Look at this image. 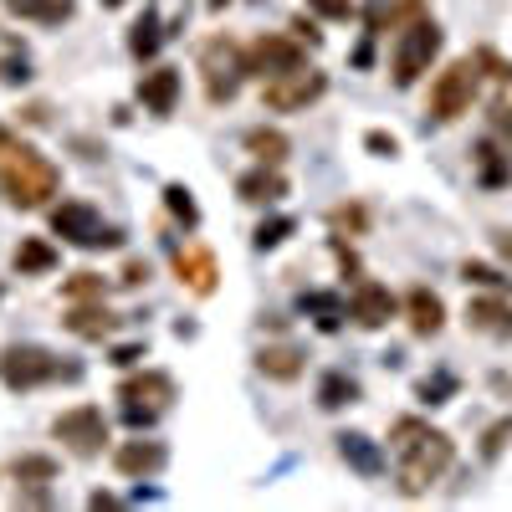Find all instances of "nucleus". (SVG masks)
I'll use <instances>...</instances> for the list:
<instances>
[{"label":"nucleus","instance_id":"4468645a","mask_svg":"<svg viewBox=\"0 0 512 512\" xmlns=\"http://www.w3.org/2000/svg\"><path fill=\"white\" fill-rule=\"evenodd\" d=\"M175 272H180V282H185L195 297H210V292H216V277H221L216 256H210L205 246H180V251H175Z\"/></svg>","mask_w":512,"mask_h":512},{"label":"nucleus","instance_id":"f704fd0d","mask_svg":"<svg viewBox=\"0 0 512 512\" xmlns=\"http://www.w3.org/2000/svg\"><path fill=\"white\" fill-rule=\"evenodd\" d=\"M507 441H512V415H507V420H497V425H492V431L482 436V461H497Z\"/></svg>","mask_w":512,"mask_h":512},{"label":"nucleus","instance_id":"9b49d317","mask_svg":"<svg viewBox=\"0 0 512 512\" xmlns=\"http://www.w3.org/2000/svg\"><path fill=\"white\" fill-rule=\"evenodd\" d=\"M123 405H144V410H169L175 405V379L169 374H159V369H144V374H134V379H123L118 390H113Z\"/></svg>","mask_w":512,"mask_h":512},{"label":"nucleus","instance_id":"ddd939ff","mask_svg":"<svg viewBox=\"0 0 512 512\" xmlns=\"http://www.w3.org/2000/svg\"><path fill=\"white\" fill-rule=\"evenodd\" d=\"M164 461H169V451H164L159 441H123V446L113 451L118 477H134V482L159 477V472H164Z\"/></svg>","mask_w":512,"mask_h":512},{"label":"nucleus","instance_id":"2f4dec72","mask_svg":"<svg viewBox=\"0 0 512 512\" xmlns=\"http://www.w3.org/2000/svg\"><path fill=\"white\" fill-rule=\"evenodd\" d=\"M88 297H103V277L98 272H77L67 282V303H88Z\"/></svg>","mask_w":512,"mask_h":512},{"label":"nucleus","instance_id":"72a5a7b5","mask_svg":"<svg viewBox=\"0 0 512 512\" xmlns=\"http://www.w3.org/2000/svg\"><path fill=\"white\" fill-rule=\"evenodd\" d=\"M328 226L333 231H364L369 216H364V205H338V210H328Z\"/></svg>","mask_w":512,"mask_h":512},{"label":"nucleus","instance_id":"39448f33","mask_svg":"<svg viewBox=\"0 0 512 512\" xmlns=\"http://www.w3.org/2000/svg\"><path fill=\"white\" fill-rule=\"evenodd\" d=\"M436 52H441V26L431 16H410V26H400L395 36V57H390L395 88H415L420 72H431Z\"/></svg>","mask_w":512,"mask_h":512},{"label":"nucleus","instance_id":"4be33fe9","mask_svg":"<svg viewBox=\"0 0 512 512\" xmlns=\"http://www.w3.org/2000/svg\"><path fill=\"white\" fill-rule=\"evenodd\" d=\"M11 267H16L21 277H47V272L57 267V246L41 241V236H26V241L16 246V256H11Z\"/></svg>","mask_w":512,"mask_h":512},{"label":"nucleus","instance_id":"f257e3e1","mask_svg":"<svg viewBox=\"0 0 512 512\" xmlns=\"http://www.w3.org/2000/svg\"><path fill=\"white\" fill-rule=\"evenodd\" d=\"M390 456H395V482L405 497H420V492H431V482L451 466L456 446L446 431H436V425H425L415 415L395 420L390 425Z\"/></svg>","mask_w":512,"mask_h":512},{"label":"nucleus","instance_id":"e433bc0d","mask_svg":"<svg viewBox=\"0 0 512 512\" xmlns=\"http://www.w3.org/2000/svg\"><path fill=\"white\" fill-rule=\"evenodd\" d=\"M451 390H456V384H451L446 374H441V379H420V384H415V395H420L425 405H446V395H451Z\"/></svg>","mask_w":512,"mask_h":512},{"label":"nucleus","instance_id":"a211bd4d","mask_svg":"<svg viewBox=\"0 0 512 512\" xmlns=\"http://www.w3.org/2000/svg\"><path fill=\"white\" fill-rule=\"evenodd\" d=\"M405 318H410V333H415V338H436L441 323H446V303H441L431 287H410V297H405Z\"/></svg>","mask_w":512,"mask_h":512},{"label":"nucleus","instance_id":"9d476101","mask_svg":"<svg viewBox=\"0 0 512 512\" xmlns=\"http://www.w3.org/2000/svg\"><path fill=\"white\" fill-rule=\"evenodd\" d=\"M308 62V47L297 36H282V31H267V36H256L251 47H246V72L251 77H282L292 67H303Z\"/></svg>","mask_w":512,"mask_h":512},{"label":"nucleus","instance_id":"0eeeda50","mask_svg":"<svg viewBox=\"0 0 512 512\" xmlns=\"http://www.w3.org/2000/svg\"><path fill=\"white\" fill-rule=\"evenodd\" d=\"M477 77H482V67L472 62V57H461V62H451L436 82H431V113L436 123H456L461 113H472V103H477Z\"/></svg>","mask_w":512,"mask_h":512},{"label":"nucleus","instance_id":"423d86ee","mask_svg":"<svg viewBox=\"0 0 512 512\" xmlns=\"http://www.w3.org/2000/svg\"><path fill=\"white\" fill-rule=\"evenodd\" d=\"M52 231H57L62 241L82 246V251H108V246H118V241H123V231H118V226H108L88 200H62V205L52 210Z\"/></svg>","mask_w":512,"mask_h":512},{"label":"nucleus","instance_id":"5701e85b","mask_svg":"<svg viewBox=\"0 0 512 512\" xmlns=\"http://www.w3.org/2000/svg\"><path fill=\"white\" fill-rule=\"evenodd\" d=\"M477 180H482V185L512 180V154L497 149V139H482V144H477Z\"/></svg>","mask_w":512,"mask_h":512},{"label":"nucleus","instance_id":"a878e982","mask_svg":"<svg viewBox=\"0 0 512 512\" xmlns=\"http://www.w3.org/2000/svg\"><path fill=\"white\" fill-rule=\"evenodd\" d=\"M303 308L318 318V328H323V333H333L338 323L349 318V303H344V297H333V292H308V297H303Z\"/></svg>","mask_w":512,"mask_h":512},{"label":"nucleus","instance_id":"4c0bfd02","mask_svg":"<svg viewBox=\"0 0 512 512\" xmlns=\"http://www.w3.org/2000/svg\"><path fill=\"white\" fill-rule=\"evenodd\" d=\"M308 6L318 16H328V21H349L354 16V0H308Z\"/></svg>","mask_w":512,"mask_h":512},{"label":"nucleus","instance_id":"2eb2a0df","mask_svg":"<svg viewBox=\"0 0 512 512\" xmlns=\"http://www.w3.org/2000/svg\"><path fill=\"white\" fill-rule=\"evenodd\" d=\"M139 103L149 108V113H175V103H180V67H149L144 77H139Z\"/></svg>","mask_w":512,"mask_h":512},{"label":"nucleus","instance_id":"6ab92c4d","mask_svg":"<svg viewBox=\"0 0 512 512\" xmlns=\"http://www.w3.org/2000/svg\"><path fill=\"white\" fill-rule=\"evenodd\" d=\"M338 456H344L359 477H384V451H379V441H369V436H359V431H349V436H338Z\"/></svg>","mask_w":512,"mask_h":512},{"label":"nucleus","instance_id":"c9c22d12","mask_svg":"<svg viewBox=\"0 0 512 512\" xmlns=\"http://www.w3.org/2000/svg\"><path fill=\"white\" fill-rule=\"evenodd\" d=\"M472 62H477V67H482V72H487L492 82H502V88H507V82H512V67H507V62H502V57H497L492 47H482V52H477Z\"/></svg>","mask_w":512,"mask_h":512},{"label":"nucleus","instance_id":"473e14b6","mask_svg":"<svg viewBox=\"0 0 512 512\" xmlns=\"http://www.w3.org/2000/svg\"><path fill=\"white\" fill-rule=\"evenodd\" d=\"M287 236H292V221H287V216H277V221H262V226H256V236H251V241L262 246V251H272V246H282Z\"/></svg>","mask_w":512,"mask_h":512},{"label":"nucleus","instance_id":"7ed1b4c3","mask_svg":"<svg viewBox=\"0 0 512 512\" xmlns=\"http://www.w3.org/2000/svg\"><path fill=\"white\" fill-rule=\"evenodd\" d=\"M52 379H82V364H62L41 344H6L0 349V384H6V390L26 395V390H41V384H52Z\"/></svg>","mask_w":512,"mask_h":512},{"label":"nucleus","instance_id":"b1692460","mask_svg":"<svg viewBox=\"0 0 512 512\" xmlns=\"http://www.w3.org/2000/svg\"><path fill=\"white\" fill-rule=\"evenodd\" d=\"M354 400H359V384H354L344 369H333V374L318 379V405H323V410H344V405H354Z\"/></svg>","mask_w":512,"mask_h":512},{"label":"nucleus","instance_id":"79ce46f5","mask_svg":"<svg viewBox=\"0 0 512 512\" xmlns=\"http://www.w3.org/2000/svg\"><path fill=\"white\" fill-rule=\"evenodd\" d=\"M88 502H93V507H118V497H113V492H93Z\"/></svg>","mask_w":512,"mask_h":512},{"label":"nucleus","instance_id":"bb28decb","mask_svg":"<svg viewBox=\"0 0 512 512\" xmlns=\"http://www.w3.org/2000/svg\"><path fill=\"white\" fill-rule=\"evenodd\" d=\"M6 6L26 21H41V26H57L72 16V0H6Z\"/></svg>","mask_w":512,"mask_h":512},{"label":"nucleus","instance_id":"393cba45","mask_svg":"<svg viewBox=\"0 0 512 512\" xmlns=\"http://www.w3.org/2000/svg\"><path fill=\"white\" fill-rule=\"evenodd\" d=\"M164 36H169V31H159V11H144V16L134 21V31H128V52H134L139 62H149V57L159 52Z\"/></svg>","mask_w":512,"mask_h":512},{"label":"nucleus","instance_id":"37998d69","mask_svg":"<svg viewBox=\"0 0 512 512\" xmlns=\"http://www.w3.org/2000/svg\"><path fill=\"white\" fill-rule=\"evenodd\" d=\"M98 6H108V11H113V6H123V0H98Z\"/></svg>","mask_w":512,"mask_h":512},{"label":"nucleus","instance_id":"7c9ffc66","mask_svg":"<svg viewBox=\"0 0 512 512\" xmlns=\"http://www.w3.org/2000/svg\"><path fill=\"white\" fill-rule=\"evenodd\" d=\"M461 277L466 282H477V287H492V292H502L512 277H502L497 267H487V262H461Z\"/></svg>","mask_w":512,"mask_h":512},{"label":"nucleus","instance_id":"f8f14e48","mask_svg":"<svg viewBox=\"0 0 512 512\" xmlns=\"http://www.w3.org/2000/svg\"><path fill=\"white\" fill-rule=\"evenodd\" d=\"M395 313H400V303L390 297V287H379V282H359L354 297H349V318L359 328H384Z\"/></svg>","mask_w":512,"mask_h":512},{"label":"nucleus","instance_id":"c756f323","mask_svg":"<svg viewBox=\"0 0 512 512\" xmlns=\"http://www.w3.org/2000/svg\"><path fill=\"white\" fill-rule=\"evenodd\" d=\"M164 205L175 210V216H180L185 226H200V210H195V200H190V190H185V185H164Z\"/></svg>","mask_w":512,"mask_h":512},{"label":"nucleus","instance_id":"1a4fd4ad","mask_svg":"<svg viewBox=\"0 0 512 512\" xmlns=\"http://www.w3.org/2000/svg\"><path fill=\"white\" fill-rule=\"evenodd\" d=\"M52 436H57L77 461H93V456H103V446H108V420H103L98 405H72V410L57 415Z\"/></svg>","mask_w":512,"mask_h":512},{"label":"nucleus","instance_id":"aec40b11","mask_svg":"<svg viewBox=\"0 0 512 512\" xmlns=\"http://www.w3.org/2000/svg\"><path fill=\"white\" fill-rule=\"evenodd\" d=\"M256 369H262L267 379H277V384H292L297 374L308 369V359H303L297 344H267L262 354H256Z\"/></svg>","mask_w":512,"mask_h":512},{"label":"nucleus","instance_id":"f3484780","mask_svg":"<svg viewBox=\"0 0 512 512\" xmlns=\"http://www.w3.org/2000/svg\"><path fill=\"white\" fill-rule=\"evenodd\" d=\"M236 195L246 205H277L287 195V175L277 164H256V169H246V175L236 180Z\"/></svg>","mask_w":512,"mask_h":512},{"label":"nucleus","instance_id":"c85d7f7f","mask_svg":"<svg viewBox=\"0 0 512 512\" xmlns=\"http://www.w3.org/2000/svg\"><path fill=\"white\" fill-rule=\"evenodd\" d=\"M11 477H21V482H52L57 461L52 456H21V461H11Z\"/></svg>","mask_w":512,"mask_h":512},{"label":"nucleus","instance_id":"58836bf2","mask_svg":"<svg viewBox=\"0 0 512 512\" xmlns=\"http://www.w3.org/2000/svg\"><path fill=\"white\" fill-rule=\"evenodd\" d=\"M364 144H369L379 159H390V154L400 149V144H395V134H384V128H369V134H364Z\"/></svg>","mask_w":512,"mask_h":512},{"label":"nucleus","instance_id":"412c9836","mask_svg":"<svg viewBox=\"0 0 512 512\" xmlns=\"http://www.w3.org/2000/svg\"><path fill=\"white\" fill-rule=\"evenodd\" d=\"M118 328V318L103 308V297L88 308V303H72V313H67V333H77V338H108Z\"/></svg>","mask_w":512,"mask_h":512},{"label":"nucleus","instance_id":"6e6552de","mask_svg":"<svg viewBox=\"0 0 512 512\" xmlns=\"http://www.w3.org/2000/svg\"><path fill=\"white\" fill-rule=\"evenodd\" d=\"M323 93H328V77L303 62V67H292V72L262 82V108H272V113H303V108L318 103Z\"/></svg>","mask_w":512,"mask_h":512},{"label":"nucleus","instance_id":"dca6fc26","mask_svg":"<svg viewBox=\"0 0 512 512\" xmlns=\"http://www.w3.org/2000/svg\"><path fill=\"white\" fill-rule=\"evenodd\" d=\"M466 328L472 333H487V338H512V308H507V297H472L466 303Z\"/></svg>","mask_w":512,"mask_h":512},{"label":"nucleus","instance_id":"a19ab883","mask_svg":"<svg viewBox=\"0 0 512 512\" xmlns=\"http://www.w3.org/2000/svg\"><path fill=\"white\" fill-rule=\"evenodd\" d=\"M144 277H149V267H144V262H128V267H123V282H128V287H139Z\"/></svg>","mask_w":512,"mask_h":512},{"label":"nucleus","instance_id":"f03ea898","mask_svg":"<svg viewBox=\"0 0 512 512\" xmlns=\"http://www.w3.org/2000/svg\"><path fill=\"white\" fill-rule=\"evenodd\" d=\"M57 185H62L57 164L0 123V190H6V200L21 205V210H36L57 195Z\"/></svg>","mask_w":512,"mask_h":512},{"label":"nucleus","instance_id":"ea45409f","mask_svg":"<svg viewBox=\"0 0 512 512\" xmlns=\"http://www.w3.org/2000/svg\"><path fill=\"white\" fill-rule=\"evenodd\" d=\"M139 359H144V349H139V344H123V349H113V364H118V369L139 364Z\"/></svg>","mask_w":512,"mask_h":512},{"label":"nucleus","instance_id":"20e7f679","mask_svg":"<svg viewBox=\"0 0 512 512\" xmlns=\"http://www.w3.org/2000/svg\"><path fill=\"white\" fill-rule=\"evenodd\" d=\"M246 47L231 36H210L200 47V82H205V98L210 103H231L246 82Z\"/></svg>","mask_w":512,"mask_h":512},{"label":"nucleus","instance_id":"cd10ccee","mask_svg":"<svg viewBox=\"0 0 512 512\" xmlns=\"http://www.w3.org/2000/svg\"><path fill=\"white\" fill-rule=\"evenodd\" d=\"M246 149L256 154V164H282L287 159V134H277V128H251L246 134Z\"/></svg>","mask_w":512,"mask_h":512}]
</instances>
